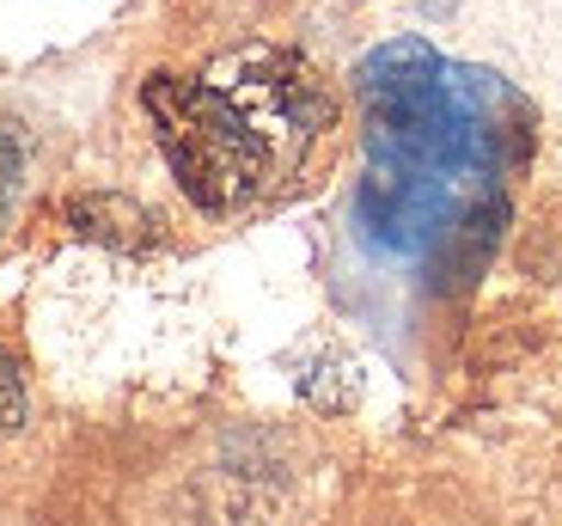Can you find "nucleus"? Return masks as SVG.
<instances>
[{
  "instance_id": "f257e3e1",
  "label": "nucleus",
  "mask_w": 562,
  "mask_h": 526,
  "mask_svg": "<svg viewBox=\"0 0 562 526\" xmlns=\"http://www.w3.org/2000/svg\"><path fill=\"white\" fill-rule=\"evenodd\" d=\"M147 116L159 128L171 171H178L183 197L209 214H226L251 202L269 178V147L251 123L239 116V104L226 99L209 80H183V74H154L140 92Z\"/></svg>"
},
{
  "instance_id": "f03ea898",
  "label": "nucleus",
  "mask_w": 562,
  "mask_h": 526,
  "mask_svg": "<svg viewBox=\"0 0 562 526\" xmlns=\"http://www.w3.org/2000/svg\"><path fill=\"white\" fill-rule=\"evenodd\" d=\"M209 86H221L226 99L239 104V116L263 135L269 159L281 147L312 142V128H324V116H330V99L318 92V80L294 56H276V49H239V56H226L209 74Z\"/></svg>"
},
{
  "instance_id": "7ed1b4c3",
  "label": "nucleus",
  "mask_w": 562,
  "mask_h": 526,
  "mask_svg": "<svg viewBox=\"0 0 562 526\" xmlns=\"http://www.w3.org/2000/svg\"><path fill=\"white\" fill-rule=\"evenodd\" d=\"M68 221L86 233V239L116 245V251H140V245L154 239V214L140 209V202H128V197H111V190H99V197H74Z\"/></svg>"
},
{
  "instance_id": "20e7f679",
  "label": "nucleus",
  "mask_w": 562,
  "mask_h": 526,
  "mask_svg": "<svg viewBox=\"0 0 562 526\" xmlns=\"http://www.w3.org/2000/svg\"><path fill=\"white\" fill-rule=\"evenodd\" d=\"M19 428H25V380L0 356V435H19Z\"/></svg>"
},
{
  "instance_id": "39448f33",
  "label": "nucleus",
  "mask_w": 562,
  "mask_h": 526,
  "mask_svg": "<svg viewBox=\"0 0 562 526\" xmlns=\"http://www.w3.org/2000/svg\"><path fill=\"white\" fill-rule=\"evenodd\" d=\"M13 184H19V154H13V142L0 135V214H7V202H13Z\"/></svg>"
}]
</instances>
